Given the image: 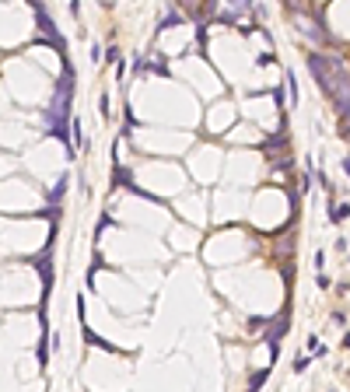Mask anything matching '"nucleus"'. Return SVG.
I'll list each match as a JSON object with an SVG mask.
<instances>
[{
  "instance_id": "obj_9",
  "label": "nucleus",
  "mask_w": 350,
  "mask_h": 392,
  "mask_svg": "<svg viewBox=\"0 0 350 392\" xmlns=\"http://www.w3.org/2000/svg\"><path fill=\"white\" fill-rule=\"evenodd\" d=\"M315 284H319V291H329V287H333V280L326 277V273H322V270H319V277H315Z\"/></svg>"
},
{
  "instance_id": "obj_4",
  "label": "nucleus",
  "mask_w": 350,
  "mask_h": 392,
  "mask_svg": "<svg viewBox=\"0 0 350 392\" xmlns=\"http://www.w3.org/2000/svg\"><path fill=\"white\" fill-rule=\"evenodd\" d=\"M284 81H287V95H291V105H298V81H294V70L284 74Z\"/></svg>"
},
{
  "instance_id": "obj_6",
  "label": "nucleus",
  "mask_w": 350,
  "mask_h": 392,
  "mask_svg": "<svg viewBox=\"0 0 350 392\" xmlns=\"http://www.w3.org/2000/svg\"><path fill=\"white\" fill-rule=\"evenodd\" d=\"M266 378H270V364H266L263 371H252V378H249V389H259V385H263Z\"/></svg>"
},
{
  "instance_id": "obj_17",
  "label": "nucleus",
  "mask_w": 350,
  "mask_h": 392,
  "mask_svg": "<svg viewBox=\"0 0 350 392\" xmlns=\"http://www.w3.org/2000/svg\"><path fill=\"white\" fill-rule=\"evenodd\" d=\"M343 347H350V329H347V333H343Z\"/></svg>"
},
{
  "instance_id": "obj_10",
  "label": "nucleus",
  "mask_w": 350,
  "mask_h": 392,
  "mask_svg": "<svg viewBox=\"0 0 350 392\" xmlns=\"http://www.w3.org/2000/svg\"><path fill=\"white\" fill-rule=\"evenodd\" d=\"M119 60H123V56H119V49H116V46L105 49V63H119Z\"/></svg>"
},
{
  "instance_id": "obj_15",
  "label": "nucleus",
  "mask_w": 350,
  "mask_h": 392,
  "mask_svg": "<svg viewBox=\"0 0 350 392\" xmlns=\"http://www.w3.org/2000/svg\"><path fill=\"white\" fill-rule=\"evenodd\" d=\"M343 175L350 179V154H347V158H343Z\"/></svg>"
},
{
  "instance_id": "obj_1",
  "label": "nucleus",
  "mask_w": 350,
  "mask_h": 392,
  "mask_svg": "<svg viewBox=\"0 0 350 392\" xmlns=\"http://www.w3.org/2000/svg\"><path fill=\"white\" fill-rule=\"evenodd\" d=\"M284 329H287V312H280L277 319H266V340L270 343H280Z\"/></svg>"
},
{
  "instance_id": "obj_14",
  "label": "nucleus",
  "mask_w": 350,
  "mask_h": 392,
  "mask_svg": "<svg viewBox=\"0 0 350 392\" xmlns=\"http://www.w3.org/2000/svg\"><path fill=\"white\" fill-rule=\"evenodd\" d=\"M273 60H277L273 53H259V56H256V63H273Z\"/></svg>"
},
{
  "instance_id": "obj_13",
  "label": "nucleus",
  "mask_w": 350,
  "mask_h": 392,
  "mask_svg": "<svg viewBox=\"0 0 350 392\" xmlns=\"http://www.w3.org/2000/svg\"><path fill=\"white\" fill-rule=\"evenodd\" d=\"M91 60H95V63H98V60H105V49H102V46H98V42H95V46H91Z\"/></svg>"
},
{
  "instance_id": "obj_2",
  "label": "nucleus",
  "mask_w": 350,
  "mask_h": 392,
  "mask_svg": "<svg viewBox=\"0 0 350 392\" xmlns=\"http://www.w3.org/2000/svg\"><path fill=\"white\" fill-rule=\"evenodd\" d=\"M49 329H42V336H39V347H35V361H39V368L46 371V364H49Z\"/></svg>"
},
{
  "instance_id": "obj_16",
  "label": "nucleus",
  "mask_w": 350,
  "mask_h": 392,
  "mask_svg": "<svg viewBox=\"0 0 350 392\" xmlns=\"http://www.w3.org/2000/svg\"><path fill=\"white\" fill-rule=\"evenodd\" d=\"M343 140L350 144V123H343Z\"/></svg>"
},
{
  "instance_id": "obj_7",
  "label": "nucleus",
  "mask_w": 350,
  "mask_h": 392,
  "mask_svg": "<svg viewBox=\"0 0 350 392\" xmlns=\"http://www.w3.org/2000/svg\"><path fill=\"white\" fill-rule=\"evenodd\" d=\"M287 140H284V133H273L270 140H263V151H273V147H284Z\"/></svg>"
},
{
  "instance_id": "obj_8",
  "label": "nucleus",
  "mask_w": 350,
  "mask_h": 392,
  "mask_svg": "<svg viewBox=\"0 0 350 392\" xmlns=\"http://www.w3.org/2000/svg\"><path fill=\"white\" fill-rule=\"evenodd\" d=\"M74 144H77V147H88V140H84V130H81V119H74Z\"/></svg>"
},
{
  "instance_id": "obj_3",
  "label": "nucleus",
  "mask_w": 350,
  "mask_h": 392,
  "mask_svg": "<svg viewBox=\"0 0 350 392\" xmlns=\"http://www.w3.org/2000/svg\"><path fill=\"white\" fill-rule=\"evenodd\" d=\"M63 193H67V175H60V182H56V186L49 189V196H46V200H49V203L56 207V203L63 200Z\"/></svg>"
},
{
  "instance_id": "obj_11",
  "label": "nucleus",
  "mask_w": 350,
  "mask_h": 392,
  "mask_svg": "<svg viewBox=\"0 0 350 392\" xmlns=\"http://www.w3.org/2000/svg\"><path fill=\"white\" fill-rule=\"evenodd\" d=\"M308 364H312V357H298V361H294V375H301Z\"/></svg>"
},
{
  "instance_id": "obj_12",
  "label": "nucleus",
  "mask_w": 350,
  "mask_h": 392,
  "mask_svg": "<svg viewBox=\"0 0 350 392\" xmlns=\"http://www.w3.org/2000/svg\"><path fill=\"white\" fill-rule=\"evenodd\" d=\"M109 224H112V217H109V214H102V221H98V228H95V238H98V235H102Z\"/></svg>"
},
{
  "instance_id": "obj_5",
  "label": "nucleus",
  "mask_w": 350,
  "mask_h": 392,
  "mask_svg": "<svg viewBox=\"0 0 350 392\" xmlns=\"http://www.w3.org/2000/svg\"><path fill=\"white\" fill-rule=\"evenodd\" d=\"M343 217H350V203H336V207H329V221H343Z\"/></svg>"
}]
</instances>
